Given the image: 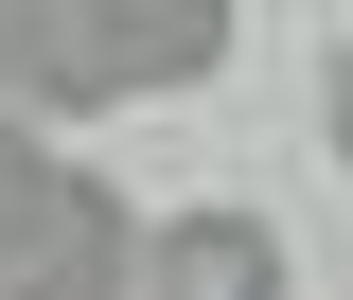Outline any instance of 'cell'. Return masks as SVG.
Wrapping results in <instances>:
<instances>
[{"instance_id":"cell-1","label":"cell","mask_w":353,"mask_h":300,"mask_svg":"<svg viewBox=\"0 0 353 300\" xmlns=\"http://www.w3.org/2000/svg\"><path fill=\"white\" fill-rule=\"evenodd\" d=\"M230 0H0V124H53V106H159V88H212Z\"/></svg>"},{"instance_id":"cell-2","label":"cell","mask_w":353,"mask_h":300,"mask_svg":"<svg viewBox=\"0 0 353 300\" xmlns=\"http://www.w3.org/2000/svg\"><path fill=\"white\" fill-rule=\"evenodd\" d=\"M141 300H283V230H265L248 194L159 212V230H141Z\"/></svg>"},{"instance_id":"cell-3","label":"cell","mask_w":353,"mask_h":300,"mask_svg":"<svg viewBox=\"0 0 353 300\" xmlns=\"http://www.w3.org/2000/svg\"><path fill=\"white\" fill-rule=\"evenodd\" d=\"M71 212H88V177L53 159V124H0V300L53 265V230H71Z\"/></svg>"},{"instance_id":"cell-4","label":"cell","mask_w":353,"mask_h":300,"mask_svg":"<svg viewBox=\"0 0 353 300\" xmlns=\"http://www.w3.org/2000/svg\"><path fill=\"white\" fill-rule=\"evenodd\" d=\"M318 124H336V159H353V36L318 53Z\"/></svg>"}]
</instances>
